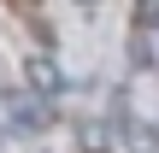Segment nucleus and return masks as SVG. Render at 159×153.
Wrapping results in <instances>:
<instances>
[{"instance_id": "nucleus-1", "label": "nucleus", "mask_w": 159, "mask_h": 153, "mask_svg": "<svg viewBox=\"0 0 159 153\" xmlns=\"http://www.w3.org/2000/svg\"><path fill=\"white\" fill-rule=\"evenodd\" d=\"M30 83H35V94H59V71H53L47 59H35V65H30Z\"/></svg>"}]
</instances>
